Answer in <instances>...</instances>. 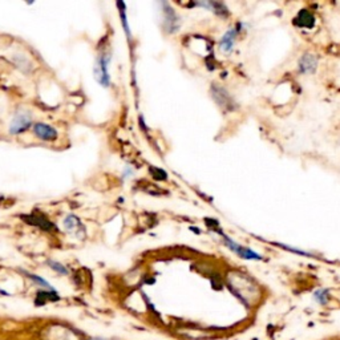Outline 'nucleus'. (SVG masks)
Segmentation results:
<instances>
[{"label": "nucleus", "mask_w": 340, "mask_h": 340, "mask_svg": "<svg viewBox=\"0 0 340 340\" xmlns=\"http://www.w3.org/2000/svg\"><path fill=\"white\" fill-rule=\"evenodd\" d=\"M31 125H32V117H31L30 112H27L24 109H19L15 114L13 120L11 121L9 133L11 135H20L23 132H26Z\"/></svg>", "instance_id": "obj_4"}, {"label": "nucleus", "mask_w": 340, "mask_h": 340, "mask_svg": "<svg viewBox=\"0 0 340 340\" xmlns=\"http://www.w3.org/2000/svg\"><path fill=\"white\" fill-rule=\"evenodd\" d=\"M219 234L222 236L223 240H225V244H226L227 247H229L233 253H236L238 257L243 258V259H247V261H261L262 259V255H259L257 251H254V250L249 249V247H244L242 244L237 243L236 240L229 238L223 231L219 230Z\"/></svg>", "instance_id": "obj_3"}, {"label": "nucleus", "mask_w": 340, "mask_h": 340, "mask_svg": "<svg viewBox=\"0 0 340 340\" xmlns=\"http://www.w3.org/2000/svg\"><path fill=\"white\" fill-rule=\"evenodd\" d=\"M295 26L301 27V28H314L315 23H316V19H315L314 13L308 11V9H301L298 15L295 16Z\"/></svg>", "instance_id": "obj_11"}, {"label": "nucleus", "mask_w": 340, "mask_h": 340, "mask_svg": "<svg viewBox=\"0 0 340 340\" xmlns=\"http://www.w3.org/2000/svg\"><path fill=\"white\" fill-rule=\"evenodd\" d=\"M194 5L209 9V11L214 12L215 15H218L221 18H227L230 15V11L226 7V4L221 3V1H198V3H194Z\"/></svg>", "instance_id": "obj_10"}, {"label": "nucleus", "mask_w": 340, "mask_h": 340, "mask_svg": "<svg viewBox=\"0 0 340 340\" xmlns=\"http://www.w3.org/2000/svg\"><path fill=\"white\" fill-rule=\"evenodd\" d=\"M149 170H150V174L156 181H166L168 179V173L165 170L160 169V168H153V166Z\"/></svg>", "instance_id": "obj_15"}, {"label": "nucleus", "mask_w": 340, "mask_h": 340, "mask_svg": "<svg viewBox=\"0 0 340 340\" xmlns=\"http://www.w3.org/2000/svg\"><path fill=\"white\" fill-rule=\"evenodd\" d=\"M211 96H213L214 101L222 108V109L227 110V112H233L238 108L234 97L231 96L226 88L221 87L218 84H213L211 85Z\"/></svg>", "instance_id": "obj_2"}, {"label": "nucleus", "mask_w": 340, "mask_h": 340, "mask_svg": "<svg viewBox=\"0 0 340 340\" xmlns=\"http://www.w3.org/2000/svg\"><path fill=\"white\" fill-rule=\"evenodd\" d=\"M314 299L319 305H327L330 301V291L327 288H319L314 292Z\"/></svg>", "instance_id": "obj_13"}, {"label": "nucleus", "mask_w": 340, "mask_h": 340, "mask_svg": "<svg viewBox=\"0 0 340 340\" xmlns=\"http://www.w3.org/2000/svg\"><path fill=\"white\" fill-rule=\"evenodd\" d=\"M112 60V53L110 52H102L99 55L96 63H95V79L97 80V83L102 85V87H109L110 84V76H109V63Z\"/></svg>", "instance_id": "obj_1"}, {"label": "nucleus", "mask_w": 340, "mask_h": 340, "mask_svg": "<svg viewBox=\"0 0 340 340\" xmlns=\"http://www.w3.org/2000/svg\"><path fill=\"white\" fill-rule=\"evenodd\" d=\"M64 227H66V230L68 231V233H74V231H79L80 227L83 226L81 225V221H80L76 215H73V214H69V215H67L66 219H64Z\"/></svg>", "instance_id": "obj_12"}, {"label": "nucleus", "mask_w": 340, "mask_h": 340, "mask_svg": "<svg viewBox=\"0 0 340 340\" xmlns=\"http://www.w3.org/2000/svg\"><path fill=\"white\" fill-rule=\"evenodd\" d=\"M162 5V12H164V16H165V22H164V26H165V30L169 32V34H174L179 30L181 27V19L175 13V11L171 7H170L169 3H161Z\"/></svg>", "instance_id": "obj_6"}, {"label": "nucleus", "mask_w": 340, "mask_h": 340, "mask_svg": "<svg viewBox=\"0 0 340 340\" xmlns=\"http://www.w3.org/2000/svg\"><path fill=\"white\" fill-rule=\"evenodd\" d=\"M47 265H48L52 270H55L56 272H59V274L61 275H67L68 274V270L66 269V266H63L61 263H59V262L56 261H48L47 262Z\"/></svg>", "instance_id": "obj_16"}, {"label": "nucleus", "mask_w": 340, "mask_h": 340, "mask_svg": "<svg viewBox=\"0 0 340 340\" xmlns=\"http://www.w3.org/2000/svg\"><path fill=\"white\" fill-rule=\"evenodd\" d=\"M34 133H35L40 140L43 141H55L57 138V131L48 124L44 122H37L34 125Z\"/></svg>", "instance_id": "obj_9"}, {"label": "nucleus", "mask_w": 340, "mask_h": 340, "mask_svg": "<svg viewBox=\"0 0 340 340\" xmlns=\"http://www.w3.org/2000/svg\"><path fill=\"white\" fill-rule=\"evenodd\" d=\"M316 68H318V59L311 53H305L298 61V70L302 74L314 73Z\"/></svg>", "instance_id": "obj_8"}, {"label": "nucleus", "mask_w": 340, "mask_h": 340, "mask_svg": "<svg viewBox=\"0 0 340 340\" xmlns=\"http://www.w3.org/2000/svg\"><path fill=\"white\" fill-rule=\"evenodd\" d=\"M20 218L26 223H28V225L37 226L44 231H57V227L48 218H45L43 214H40L39 211L37 213L35 211V213L28 214V215L24 214V215H20Z\"/></svg>", "instance_id": "obj_7"}, {"label": "nucleus", "mask_w": 340, "mask_h": 340, "mask_svg": "<svg viewBox=\"0 0 340 340\" xmlns=\"http://www.w3.org/2000/svg\"><path fill=\"white\" fill-rule=\"evenodd\" d=\"M244 24L243 23H237L236 26L231 27L230 30L227 31L226 34L222 36V39L219 41V49L225 53H230L236 45V40L238 37L240 32L243 31Z\"/></svg>", "instance_id": "obj_5"}, {"label": "nucleus", "mask_w": 340, "mask_h": 340, "mask_svg": "<svg viewBox=\"0 0 340 340\" xmlns=\"http://www.w3.org/2000/svg\"><path fill=\"white\" fill-rule=\"evenodd\" d=\"M26 275L30 278V279H32L35 283H37L39 286H41V287H45V288H49V290H52L53 288L51 287V284L47 282V280H44L43 278H40V276H37V275H34V274H30V272H26Z\"/></svg>", "instance_id": "obj_17"}, {"label": "nucleus", "mask_w": 340, "mask_h": 340, "mask_svg": "<svg viewBox=\"0 0 340 340\" xmlns=\"http://www.w3.org/2000/svg\"><path fill=\"white\" fill-rule=\"evenodd\" d=\"M121 7L122 8H120V18H121V24L122 27H124V31H125V35H127V37L129 40H131V28H129V26H128V20H127V12H125V9H124V7H125V4L124 3H121Z\"/></svg>", "instance_id": "obj_14"}]
</instances>
